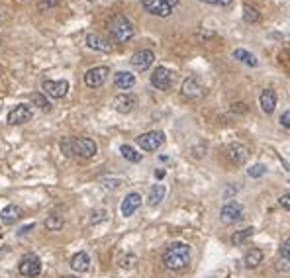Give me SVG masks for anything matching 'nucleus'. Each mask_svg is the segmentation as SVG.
<instances>
[{
  "instance_id": "412c9836",
  "label": "nucleus",
  "mask_w": 290,
  "mask_h": 278,
  "mask_svg": "<svg viewBox=\"0 0 290 278\" xmlns=\"http://www.w3.org/2000/svg\"><path fill=\"white\" fill-rule=\"evenodd\" d=\"M71 268L77 270V272H86V270L90 268V257H88L84 251L73 255V258H71Z\"/></svg>"
},
{
  "instance_id": "f8f14e48",
  "label": "nucleus",
  "mask_w": 290,
  "mask_h": 278,
  "mask_svg": "<svg viewBox=\"0 0 290 278\" xmlns=\"http://www.w3.org/2000/svg\"><path fill=\"white\" fill-rule=\"evenodd\" d=\"M32 116H34L32 108H30L28 104H20V106H16V108L8 114V123H10V125H20V123L30 121Z\"/></svg>"
},
{
  "instance_id": "6e6552de",
  "label": "nucleus",
  "mask_w": 290,
  "mask_h": 278,
  "mask_svg": "<svg viewBox=\"0 0 290 278\" xmlns=\"http://www.w3.org/2000/svg\"><path fill=\"white\" fill-rule=\"evenodd\" d=\"M241 216H243V206L235 200H229L228 204H224L220 212V219L224 223H235L237 219H241Z\"/></svg>"
},
{
  "instance_id": "4468645a",
  "label": "nucleus",
  "mask_w": 290,
  "mask_h": 278,
  "mask_svg": "<svg viewBox=\"0 0 290 278\" xmlns=\"http://www.w3.org/2000/svg\"><path fill=\"white\" fill-rule=\"evenodd\" d=\"M139 206H141V196H139L137 192H129V194L122 200V206H120L122 216H124V218L133 216V214L139 210Z\"/></svg>"
},
{
  "instance_id": "9d476101",
  "label": "nucleus",
  "mask_w": 290,
  "mask_h": 278,
  "mask_svg": "<svg viewBox=\"0 0 290 278\" xmlns=\"http://www.w3.org/2000/svg\"><path fill=\"white\" fill-rule=\"evenodd\" d=\"M181 92H183L188 100H198V98L204 96V86H202L200 79H196V77H188V79L183 82Z\"/></svg>"
},
{
  "instance_id": "473e14b6",
  "label": "nucleus",
  "mask_w": 290,
  "mask_h": 278,
  "mask_svg": "<svg viewBox=\"0 0 290 278\" xmlns=\"http://www.w3.org/2000/svg\"><path fill=\"white\" fill-rule=\"evenodd\" d=\"M133 264H135V255H125V257L122 258V262H120L122 268H131Z\"/></svg>"
},
{
  "instance_id": "c9c22d12",
  "label": "nucleus",
  "mask_w": 290,
  "mask_h": 278,
  "mask_svg": "<svg viewBox=\"0 0 290 278\" xmlns=\"http://www.w3.org/2000/svg\"><path fill=\"white\" fill-rule=\"evenodd\" d=\"M206 4H212V6H229L233 0H202Z\"/></svg>"
},
{
  "instance_id": "ddd939ff",
  "label": "nucleus",
  "mask_w": 290,
  "mask_h": 278,
  "mask_svg": "<svg viewBox=\"0 0 290 278\" xmlns=\"http://www.w3.org/2000/svg\"><path fill=\"white\" fill-rule=\"evenodd\" d=\"M228 157L235 165H245L249 161V149L243 143H229L228 145Z\"/></svg>"
},
{
  "instance_id": "f3484780",
  "label": "nucleus",
  "mask_w": 290,
  "mask_h": 278,
  "mask_svg": "<svg viewBox=\"0 0 290 278\" xmlns=\"http://www.w3.org/2000/svg\"><path fill=\"white\" fill-rule=\"evenodd\" d=\"M86 45H88L90 49L102 51V53H110V51L114 49L112 41H108V40H104L102 36H96V34H88V36H86Z\"/></svg>"
},
{
  "instance_id": "a211bd4d",
  "label": "nucleus",
  "mask_w": 290,
  "mask_h": 278,
  "mask_svg": "<svg viewBox=\"0 0 290 278\" xmlns=\"http://www.w3.org/2000/svg\"><path fill=\"white\" fill-rule=\"evenodd\" d=\"M259 104L263 108L265 114H272L274 108H276V92L272 88H265L261 92V98H259Z\"/></svg>"
},
{
  "instance_id": "2f4dec72",
  "label": "nucleus",
  "mask_w": 290,
  "mask_h": 278,
  "mask_svg": "<svg viewBox=\"0 0 290 278\" xmlns=\"http://www.w3.org/2000/svg\"><path fill=\"white\" fill-rule=\"evenodd\" d=\"M108 216H106V210H94L92 212V216H90V223H100V221H104Z\"/></svg>"
},
{
  "instance_id": "58836bf2",
  "label": "nucleus",
  "mask_w": 290,
  "mask_h": 278,
  "mask_svg": "<svg viewBox=\"0 0 290 278\" xmlns=\"http://www.w3.org/2000/svg\"><path fill=\"white\" fill-rule=\"evenodd\" d=\"M235 192H237V186H231L229 190H226V192H224V196H226V198H231Z\"/></svg>"
},
{
  "instance_id": "39448f33",
  "label": "nucleus",
  "mask_w": 290,
  "mask_h": 278,
  "mask_svg": "<svg viewBox=\"0 0 290 278\" xmlns=\"http://www.w3.org/2000/svg\"><path fill=\"white\" fill-rule=\"evenodd\" d=\"M18 270H20V274L26 276V278L40 276V272H41V260H40V257H36V255H26V257L20 260Z\"/></svg>"
},
{
  "instance_id": "6ab92c4d",
  "label": "nucleus",
  "mask_w": 290,
  "mask_h": 278,
  "mask_svg": "<svg viewBox=\"0 0 290 278\" xmlns=\"http://www.w3.org/2000/svg\"><path fill=\"white\" fill-rule=\"evenodd\" d=\"M20 218H22V208H18L16 204H8L2 212H0V219H2V223H6V225L16 223Z\"/></svg>"
},
{
  "instance_id": "a878e982",
  "label": "nucleus",
  "mask_w": 290,
  "mask_h": 278,
  "mask_svg": "<svg viewBox=\"0 0 290 278\" xmlns=\"http://www.w3.org/2000/svg\"><path fill=\"white\" fill-rule=\"evenodd\" d=\"M259 20H261L259 10H255L253 6L245 4V6H243V22H247V24H257Z\"/></svg>"
},
{
  "instance_id": "37998d69",
  "label": "nucleus",
  "mask_w": 290,
  "mask_h": 278,
  "mask_svg": "<svg viewBox=\"0 0 290 278\" xmlns=\"http://www.w3.org/2000/svg\"><path fill=\"white\" fill-rule=\"evenodd\" d=\"M90 2H96V0H90Z\"/></svg>"
},
{
  "instance_id": "aec40b11",
  "label": "nucleus",
  "mask_w": 290,
  "mask_h": 278,
  "mask_svg": "<svg viewBox=\"0 0 290 278\" xmlns=\"http://www.w3.org/2000/svg\"><path fill=\"white\" fill-rule=\"evenodd\" d=\"M114 84H116V88L129 90V88H133V84H135V77H133L131 73H127V71H120V73H116V77H114Z\"/></svg>"
},
{
  "instance_id": "0eeeda50",
  "label": "nucleus",
  "mask_w": 290,
  "mask_h": 278,
  "mask_svg": "<svg viewBox=\"0 0 290 278\" xmlns=\"http://www.w3.org/2000/svg\"><path fill=\"white\" fill-rule=\"evenodd\" d=\"M151 84L157 90H169L171 84H173V73L167 67H157L151 73Z\"/></svg>"
},
{
  "instance_id": "1a4fd4ad",
  "label": "nucleus",
  "mask_w": 290,
  "mask_h": 278,
  "mask_svg": "<svg viewBox=\"0 0 290 278\" xmlns=\"http://www.w3.org/2000/svg\"><path fill=\"white\" fill-rule=\"evenodd\" d=\"M141 6L149 14L159 16V18H167L173 14V8L165 2V0H141Z\"/></svg>"
},
{
  "instance_id": "4be33fe9",
  "label": "nucleus",
  "mask_w": 290,
  "mask_h": 278,
  "mask_svg": "<svg viewBox=\"0 0 290 278\" xmlns=\"http://www.w3.org/2000/svg\"><path fill=\"white\" fill-rule=\"evenodd\" d=\"M165 186L163 184H153L151 188H149V198H147V204L149 206H159L161 202H163V198H165Z\"/></svg>"
},
{
  "instance_id": "a19ab883",
  "label": "nucleus",
  "mask_w": 290,
  "mask_h": 278,
  "mask_svg": "<svg viewBox=\"0 0 290 278\" xmlns=\"http://www.w3.org/2000/svg\"><path fill=\"white\" fill-rule=\"evenodd\" d=\"M155 177H157V179H163V177H165V171H161V169L155 171Z\"/></svg>"
},
{
  "instance_id": "79ce46f5",
  "label": "nucleus",
  "mask_w": 290,
  "mask_h": 278,
  "mask_svg": "<svg viewBox=\"0 0 290 278\" xmlns=\"http://www.w3.org/2000/svg\"><path fill=\"white\" fill-rule=\"evenodd\" d=\"M63 278H81V276H63Z\"/></svg>"
},
{
  "instance_id": "f03ea898",
  "label": "nucleus",
  "mask_w": 290,
  "mask_h": 278,
  "mask_svg": "<svg viewBox=\"0 0 290 278\" xmlns=\"http://www.w3.org/2000/svg\"><path fill=\"white\" fill-rule=\"evenodd\" d=\"M190 255H192V251H190L188 245H185V243H171L167 247V251L163 253V262L171 270H181V268H185L190 262Z\"/></svg>"
},
{
  "instance_id": "7c9ffc66",
  "label": "nucleus",
  "mask_w": 290,
  "mask_h": 278,
  "mask_svg": "<svg viewBox=\"0 0 290 278\" xmlns=\"http://www.w3.org/2000/svg\"><path fill=\"white\" fill-rule=\"evenodd\" d=\"M278 253H280V258H282V260L290 262V239H284V241H282Z\"/></svg>"
},
{
  "instance_id": "f257e3e1",
  "label": "nucleus",
  "mask_w": 290,
  "mask_h": 278,
  "mask_svg": "<svg viewBox=\"0 0 290 278\" xmlns=\"http://www.w3.org/2000/svg\"><path fill=\"white\" fill-rule=\"evenodd\" d=\"M61 151L67 157L77 155L83 159H90L96 155L98 147L90 137H65V139H61Z\"/></svg>"
},
{
  "instance_id": "c85d7f7f",
  "label": "nucleus",
  "mask_w": 290,
  "mask_h": 278,
  "mask_svg": "<svg viewBox=\"0 0 290 278\" xmlns=\"http://www.w3.org/2000/svg\"><path fill=\"white\" fill-rule=\"evenodd\" d=\"M30 100H32V104H36V106L41 108V110H51L49 100H47L43 94H40V92H34V94L30 96Z\"/></svg>"
},
{
  "instance_id": "393cba45",
  "label": "nucleus",
  "mask_w": 290,
  "mask_h": 278,
  "mask_svg": "<svg viewBox=\"0 0 290 278\" xmlns=\"http://www.w3.org/2000/svg\"><path fill=\"white\" fill-rule=\"evenodd\" d=\"M233 57H235L237 61L249 65V67H257V65H259L257 57H255L251 51H247V49H235V51H233Z\"/></svg>"
},
{
  "instance_id": "72a5a7b5",
  "label": "nucleus",
  "mask_w": 290,
  "mask_h": 278,
  "mask_svg": "<svg viewBox=\"0 0 290 278\" xmlns=\"http://www.w3.org/2000/svg\"><path fill=\"white\" fill-rule=\"evenodd\" d=\"M280 125L286 127V129H290V110H286V112L280 114Z\"/></svg>"
},
{
  "instance_id": "c756f323",
  "label": "nucleus",
  "mask_w": 290,
  "mask_h": 278,
  "mask_svg": "<svg viewBox=\"0 0 290 278\" xmlns=\"http://www.w3.org/2000/svg\"><path fill=\"white\" fill-rule=\"evenodd\" d=\"M265 173H267V167H265V165H253V167L247 169V175H249L251 179H259V177H263Z\"/></svg>"
},
{
  "instance_id": "423d86ee",
  "label": "nucleus",
  "mask_w": 290,
  "mask_h": 278,
  "mask_svg": "<svg viewBox=\"0 0 290 278\" xmlns=\"http://www.w3.org/2000/svg\"><path fill=\"white\" fill-rule=\"evenodd\" d=\"M108 75H110V69L108 67H94V69H90V71L84 73V84L88 88H100L106 82Z\"/></svg>"
},
{
  "instance_id": "5701e85b",
  "label": "nucleus",
  "mask_w": 290,
  "mask_h": 278,
  "mask_svg": "<svg viewBox=\"0 0 290 278\" xmlns=\"http://www.w3.org/2000/svg\"><path fill=\"white\" fill-rule=\"evenodd\" d=\"M253 235H255V227H245V229H241V231H235V233L231 235V243H233L235 247H239V245L247 243V241H249Z\"/></svg>"
},
{
  "instance_id": "f704fd0d",
  "label": "nucleus",
  "mask_w": 290,
  "mask_h": 278,
  "mask_svg": "<svg viewBox=\"0 0 290 278\" xmlns=\"http://www.w3.org/2000/svg\"><path fill=\"white\" fill-rule=\"evenodd\" d=\"M278 204L284 208V210H288L290 212V192H286V194H282L280 198H278Z\"/></svg>"
},
{
  "instance_id": "e433bc0d",
  "label": "nucleus",
  "mask_w": 290,
  "mask_h": 278,
  "mask_svg": "<svg viewBox=\"0 0 290 278\" xmlns=\"http://www.w3.org/2000/svg\"><path fill=\"white\" fill-rule=\"evenodd\" d=\"M102 186H106V188H118V186H120V180H110V179H104V180H102Z\"/></svg>"
},
{
  "instance_id": "cd10ccee",
  "label": "nucleus",
  "mask_w": 290,
  "mask_h": 278,
  "mask_svg": "<svg viewBox=\"0 0 290 278\" xmlns=\"http://www.w3.org/2000/svg\"><path fill=\"white\" fill-rule=\"evenodd\" d=\"M63 218L59 216V214H51V216H47V219H45V227L49 229V231H59V229H63Z\"/></svg>"
},
{
  "instance_id": "20e7f679",
  "label": "nucleus",
  "mask_w": 290,
  "mask_h": 278,
  "mask_svg": "<svg viewBox=\"0 0 290 278\" xmlns=\"http://www.w3.org/2000/svg\"><path fill=\"white\" fill-rule=\"evenodd\" d=\"M165 143V133L163 131H147L137 137V145L143 151H157Z\"/></svg>"
},
{
  "instance_id": "7ed1b4c3",
  "label": "nucleus",
  "mask_w": 290,
  "mask_h": 278,
  "mask_svg": "<svg viewBox=\"0 0 290 278\" xmlns=\"http://www.w3.org/2000/svg\"><path fill=\"white\" fill-rule=\"evenodd\" d=\"M108 32H110V38L118 43H125L133 38L135 30L131 26V22L125 18V16H114L110 22H108Z\"/></svg>"
},
{
  "instance_id": "b1692460",
  "label": "nucleus",
  "mask_w": 290,
  "mask_h": 278,
  "mask_svg": "<svg viewBox=\"0 0 290 278\" xmlns=\"http://www.w3.org/2000/svg\"><path fill=\"white\" fill-rule=\"evenodd\" d=\"M263 262V251L261 249H249L245 255V266L247 268H257Z\"/></svg>"
},
{
  "instance_id": "ea45409f",
  "label": "nucleus",
  "mask_w": 290,
  "mask_h": 278,
  "mask_svg": "<svg viewBox=\"0 0 290 278\" xmlns=\"http://www.w3.org/2000/svg\"><path fill=\"white\" fill-rule=\"evenodd\" d=\"M165 2L171 6V8H175V6H179V0H165Z\"/></svg>"
},
{
  "instance_id": "9b49d317",
  "label": "nucleus",
  "mask_w": 290,
  "mask_h": 278,
  "mask_svg": "<svg viewBox=\"0 0 290 278\" xmlns=\"http://www.w3.org/2000/svg\"><path fill=\"white\" fill-rule=\"evenodd\" d=\"M153 61H155V55H153V51H149V49H141V51L133 53L131 59H129L131 67L137 69V71H147V69L153 65Z\"/></svg>"
},
{
  "instance_id": "4c0bfd02",
  "label": "nucleus",
  "mask_w": 290,
  "mask_h": 278,
  "mask_svg": "<svg viewBox=\"0 0 290 278\" xmlns=\"http://www.w3.org/2000/svg\"><path fill=\"white\" fill-rule=\"evenodd\" d=\"M55 4H57L55 0H43V2L38 4V8H40V10H45V8H51V6H55Z\"/></svg>"
},
{
  "instance_id": "dca6fc26",
  "label": "nucleus",
  "mask_w": 290,
  "mask_h": 278,
  "mask_svg": "<svg viewBox=\"0 0 290 278\" xmlns=\"http://www.w3.org/2000/svg\"><path fill=\"white\" fill-rule=\"evenodd\" d=\"M135 104H137V98H135L133 94H127V92L118 94V96L114 98V108H116L120 114H129V112L135 108Z\"/></svg>"
},
{
  "instance_id": "2eb2a0df",
  "label": "nucleus",
  "mask_w": 290,
  "mask_h": 278,
  "mask_svg": "<svg viewBox=\"0 0 290 278\" xmlns=\"http://www.w3.org/2000/svg\"><path fill=\"white\" fill-rule=\"evenodd\" d=\"M43 90L51 98H63L69 92V82L67 80H45L43 82Z\"/></svg>"
},
{
  "instance_id": "bb28decb",
  "label": "nucleus",
  "mask_w": 290,
  "mask_h": 278,
  "mask_svg": "<svg viewBox=\"0 0 290 278\" xmlns=\"http://www.w3.org/2000/svg\"><path fill=\"white\" fill-rule=\"evenodd\" d=\"M120 153H122V157H124L125 161H129V163H139V161H141V155H139L133 147H129V145H122V147H120Z\"/></svg>"
}]
</instances>
